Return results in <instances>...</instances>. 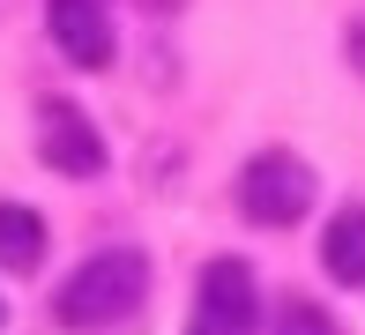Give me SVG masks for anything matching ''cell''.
Wrapping results in <instances>:
<instances>
[{
    "instance_id": "6da1fadb",
    "label": "cell",
    "mask_w": 365,
    "mask_h": 335,
    "mask_svg": "<svg viewBox=\"0 0 365 335\" xmlns=\"http://www.w3.org/2000/svg\"><path fill=\"white\" fill-rule=\"evenodd\" d=\"M142 298H149V261L135 246H105V254H90L60 283L53 313H60V328H112V321H127Z\"/></svg>"
},
{
    "instance_id": "7a4b0ae2",
    "label": "cell",
    "mask_w": 365,
    "mask_h": 335,
    "mask_svg": "<svg viewBox=\"0 0 365 335\" xmlns=\"http://www.w3.org/2000/svg\"><path fill=\"white\" fill-rule=\"evenodd\" d=\"M306 209H313V164L298 157V149H261V157H246V172H239V216L246 224L291 231Z\"/></svg>"
},
{
    "instance_id": "3957f363",
    "label": "cell",
    "mask_w": 365,
    "mask_h": 335,
    "mask_svg": "<svg viewBox=\"0 0 365 335\" xmlns=\"http://www.w3.org/2000/svg\"><path fill=\"white\" fill-rule=\"evenodd\" d=\"M261 321V283L239 254L209 261L202 283H194V313H187V335H254Z\"/></svg>"
},
{
    "instance_id": "277c9868",
    "label": "cell",
    "mask_w": 365,
    "mask_h": 335,
    "mask_svg": "<svg viewBox=\"0 0 365 335\" xmlns=\"http://www.w3.org/2000/svg\"><path fill=\"white\" fill-rule=\"evenodd\" d=\"M38 157L53 164L60 179H97V172H105V134H97V120L82 105L45 97V105H38Z\"/></svg>"
},
{
    "instance_id": "5b68a950",
    "label": "cell",
    "mask_w": 365,
    "mask_h": 335,
    "mask_svg": "<svg viewBox=\"0 0 365 335\" xmlns=\"http://www.w3.org/2000/svg\"><path fill=\"white\" fill-rule=\"evenodd\" d=\"M45 30H53L60 60H75V67H112V53H120L105 0H45Z\"/></svg>"
},
{
    "instance_id": "8992f818",
    "label": "cell",
    "mask_w": 365,
    "mask_h": 335,
    "mask_svg": "<svg viewBox=\"0 0 365 335\" xmlns=\"http://www.w3.org/2000/svg\"><path fill=\"white\" fill-rule=\"evenodd\" d=\"M321 268L336 283H365V201H351V209L328 216L321 231Z\"/></svg>"
},
{
    "instance_id": "52a82bcc",
    "label": "cell",
    "mask_w": 365,
    "mask_h": 335,
    "mask_svg": "<svg viewBox=\"0 0 365 335\" xmlns=\"http://www.w3.org/2000/svg\"><path fill=\"white\" fill-rule=\"evenodd\" d=\"M45 216L23 209V201H0V268H15V276H30V268L45 261Z\"/></svg>"
},
{
    "instance_id": "ba28073f",
    "label": "cell",
    "mask_w": 365,
    "mask_h": 335,
    "mask_svg": "<svg viewBox=\"0 0 365 335\" xmlns=\"http://www.w3.org/2000/svg\"><path fill=\"white\" fill-rule=\"evenodd\" d=\"M269 335H343V328H336V313H328V306L284 291V298H276V313H269Z\"/></svg>"
},
{
    "instance_id": "9c48e42d",
    "label": "cell",
    "mask_w": 365,
    "mask_h": 335,
    "mask_svg": "<svg viewBox=\"0 0 365 335\" xmlns=\"http://www.w3.org/2000/svg\"><path fill=\"white\" fill-rule=\"evenodd\" d=\"M351 60H358V75H365V23L351 30Z\"/></svg>"
},
{
    "instance_id": "30bf717a",
    "label": "cell",
    "mask_w": 365,
    "mask_h": 335,
    "mask_svg": "<svg viewBox=\"0 0 365 335\" xmlns=\"http://www.w3.org/2000/svg\"><path fill=\"white\" fill-rule=\"evenodd\" d=\"M0 321H8V306H0Z\"/></svg>"
}]
</instances>
